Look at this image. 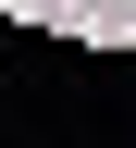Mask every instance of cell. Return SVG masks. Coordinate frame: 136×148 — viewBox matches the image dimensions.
<instances>
[{
  "label": "cell",
  "mask_w": 136,
  "mask_h": 148,
  "mask_svg": "<svg viewBox=\"0 0 136 148\" xmlns=\"http://www.w3.org/2000/svg\"><path fill=\"white\" fill-rule=\"evenodd\" d=\"M37 12H50V25H99V0H37Z\"/></svg>",
  "instance_id": "obj_1"
}]
</instances>
